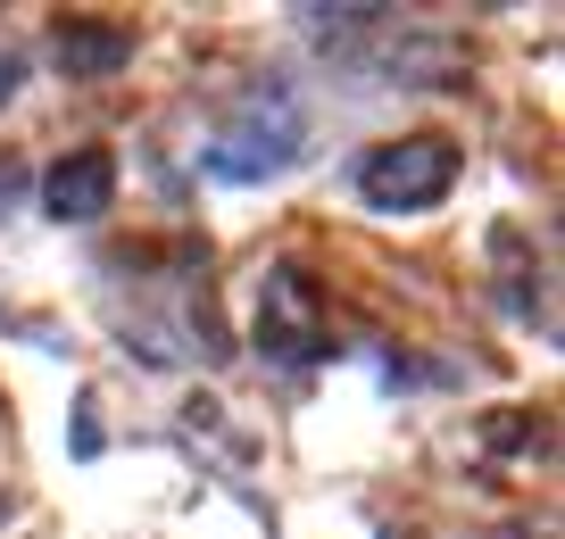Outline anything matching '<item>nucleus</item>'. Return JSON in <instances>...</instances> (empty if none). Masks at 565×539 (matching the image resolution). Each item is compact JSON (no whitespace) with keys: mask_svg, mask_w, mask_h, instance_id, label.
<instances>
[{"mask_svg":"<svg viewBox=\"0 0 565 539\" xmlns=\"http://www.w3.org/2000/svg\"><path fill=\"white\" fill-rule=\"evenodd\" d=\"M108 200H117V158L108 150H67L42 174V208H51L58 225H100Z\"/></svg>","mask_w":565,"mask_h":539,"instance_id":"4","label":"nucleus"},{"mask_svg":"<svg viewBox=\"0 0 565 539\" xmlns=\"http://www.w3.org/2000/svg\"><path fill=\"white\" fill-rule=\"evenodd\" d=\"M9 200H18V174H9V166H0V208H9Z\"/></svg>","mask_w":565,"mask_h":539,"instance_id":"7","label":"nucleus"},{"mask_svg":"<svg viewBox=\"0 0 565 539\" xmlns=\"http://www.w3.org/2000/svg\"><path fill=\"white\" fill-rule=\"evenodd\" d=\"M300 150H308V117H300V100H291V91H249V100L209 133L200 166H209L216 183H266V174H282Z\"/></svg>","mask_w":565,"mask_h":539,"instance_id":"2","label":"nucleus"},{"mask_svg":"<svg viewBox=\"0 0 565 539\" xmlns=\"http://www.w3.org/2000/svg\"><path fill=\"white\" fill-rule=\"evenodd\" d=\"M350 192L366 200L374 216H424L458 192V141L449 133H399L383 150H366L350 166Z\"/></svg>","mask_w":565,"mask_h":539,"instance_id":"1","label":"nucleus"},{"mask_svg":"<svg viewBox=\"0 0 565 539\" xmlns=\"http://www.w3.org/2000/svg\"><path fill=\"white\" fill-rule=\"evenodd\" d=\"M134 58V25L117 18H67L58 25V67L67 75H117Z\"/></svg>","mask_w":565,"mask_h":539,"instance_id":"5","label":"nucleus"},{"mask_svg":"<svg viewBox=\"0 0 565 539\" xmlns=\"http://www.w3.org/2000/svg\"><path fill=\"white\" fill-rule=\"evenodd\" d=\"M18 84H25V58H18V51H0V108L18 100Z\"/></svg>","mask_w":565,"mask_h":539,"instance_id":"6","label":"nucleus"},{"mask_svg":"<svg viewBox=\"0 0 565 539\" xmlns=\"http://www.w3.org/2000/svg\"><path fill=\"white\" fill-rule=\"evenodd\" d=\"M258 348H266V366L282 374H300L317 366V348H324V308H317V282H308V266H266L258 282Z\"/></svg>","mask_w":565,"mask_h":539,"instance_id":"3","label":"nucleus"}]
</instances>
